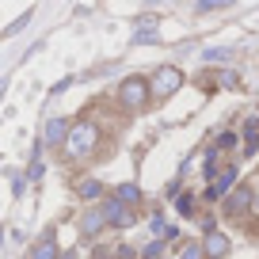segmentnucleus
Masks as SVG:
<instances>
[{"label": "nucleus", "instance_id": "obj_1", "mask_svg": "<svg viewBox=\"0 0 259 259\" xmlns=\"http://www.w3.org/2000/svg\"><path fill=\"white\" fill-rule=\"evenodd\" d=\"M96 141H99L96 122H80L76 130H69V134H65V153H69V156H76V160H84V156H92Z\"/></svg>", "mask_w": 259, "mask_h": 259}, {"label": "nucleus", "instance_id": "obj_2", "mask_svg": "<svg viewBox=\"0 0 259 259\" xmlns=\"http://www.w3.org/2000/svg\"><path fill=\"white\" fill-rule=\"evenodd\" d=\"M118 103H122V111H141L149 103V84L141 76H126L118 88Z\"/></svg>", "mask_w": 259, "mask_h": 259}, {"label": "nucleus", "instance_id": "obj_3", "mask_svg": "<svg viewBox=\"0 0 259 259\" xmlns=\"http://www.w3.org/2000/svg\"><path fill=\"white\" fill-rule=\"evenodd\" d=\"M248 206H251V187H233L225 194V213H233V218H240Z\"/></svg>", "mask_w": 259, "mask_h": 259}, {"label": "nucleus", "instance_id": "obj_4", "mask_svg": "<svg viewBox=\"0 0 259 259\" xmlns=\"http://www.w3.org/2000/svg\"><path fill=\"white\" fill-rule=\"evenodd\" d=\"M179 80H183V76H179V69H160V73L153 76V92H156L160 99H168L171 92L179 88Z\"/></svg>", "mask_w": 259, "mask_h": 259}, {"label": "nucleus", "instance_id": "obj_5", "mask_svg": "<svg viewBox=\"0 0 259 259\" xmlns=\"http://www.w3.org/2000/svg\"><path fill=\"white\" fill-rule=\"evenodd\" d=\"M99 213H103V221H107V225H118V229H126L130 221H134V213H130L122 202H114V198L99 206Z\"/></svg>", "mask_w": 259, "mask_h": 259}, {"label": "nucleus", "instance_id": "obj_6", "mask_svg": "<svg viewBox=\"0 0 259 259\" xmlns=\"http://www.w3.org/2000/svg\"><path fill=\"white\" fill-rule=\"evenodd\" d=\"M202 248V255H210V259H221L229 251V236L225 233H206V240L198 244Z\"/></svg>", "mask_w": 259, "mask_h": 259}, {"label": "nucleus", "instance_id": "obj_7", "mask_svg": "<svg viewBox=\"0 0 259 259\" xmlns=\"http://www.w3.org/2000/svg\"><path fill=\"white\" fill-rule=\"evenodd\" d=\"M103 225H107V221H103V213H99V210H88V213L80 218V236H96Z\"/></svg>", "mask_w": 259, "mask_h": 259}, {"label": "nucleus", "instance_id": "obj_8", "mask_svg": "<svg viewBox=\"0 0 259 259\" xmlns=\"http://www.w3.org/2000/svg\"><path fill=\"white\" fill-rule=\"evenodd\" d=\"M65 134H69V126H65V118H50L46 122V145H61Z\"/></svg>", "mask_w": 259, "mask_h": 259}, {"label": "nucleus", "instance_id": "obj_9", "mask_svg": "<svg viewBox=\"0 0 259 259\" xmlns=\"http://www.w3.org/2000/svg\"><path fill=\"white\" fill-rule=\"evenodd\" d=\"M244 153L248 156H255V149H259V118H248V126H244Z\"/></svg>", "mask_w": 259, "mask_h": 259}, {"label": "nucleus", "instance_id": "obj_10", "mask_svg": "<svg viewBox=\"0 0 259 259\" xmlns=\"http://www.w3.org/2000/svg\"><path fill=\"white\" fill-rule=\"evenodd\" d=\"M31 259H57V244H54V236H42V240L31 248Z\"/></svg>", "mask_w": 259, "mask_h": 259}, {"label": "nucleus", "instance_id": "obj_11", "mask_svg": "<svg viewBox=\"0 0 259 259\" xmlns=\"http://www.w3.org/2000/svg\"><path fill=\"white\" fill-rule=\"evenodd\" d=\"M141 198V191H138V183H122L118 191H114V202H122V206H134Z\"/></svg>", "mask_w": 259, "mask_h": 259}, {"label": "nucleus", "instance_id": "obj_12", "mask_svg": "<svg viewBox=\"0 0 259 259\" xmlns=\"http://www.w3.org/2000/svg\"><path fill=\"white\" fill-rule=\"evenodd\" d=\"M233 183H236V171H233V168H225V176H221L218 183L210 187V198H221V194H225V191H229Z\"/></svg>", "mask_w": 259, "mask_h": 259}, {"label": "nucleus", "instance_id": "obj_13", "mask_svg": "<svg viewBox=\"0 0 259 259\" xmlns=\"http://www.w3.org/2000/svg\"><path fill=\"white\" fill-rule=\"evenodd\" d=\"M99 194H103L99 179H80V198H99Z\"/></svg>", "mask_w": 259, "mask_h": 259}, {"label": "nucleus", "instance_id": "obj_14", "mask_svg": "<svg viewBox=\"0 0 259 259\" xmlns=\"http://www.w3.org/2000/svg\"><path fill=\"white\" fill-rule=\"evenodd\" d=\"M153 233L160 236V240H176V229H168V221H164V218H153Z\"/></svg>", "mask_w": 259, "mask_h": 259}, {"label": "nucleus", "instance_id": "obj_15", "mask_svg": "<svg viewBox=\"0 0 259 259\" xmlns=\"http://www.w3.org/2000/svg\"><path fill=\"white\" fill-rule=\"evenodd\" d=\"M156 23H160V19H156V16H145V19H141V27H138V42H141V38H153Z\"/></svg>", "mask_w": 259, "mask_h": 259}, {"label": "nucleus", "instance_id": "obj_16", "mask_svg": "<svg viewBox=\"0 0 259 259\" xmlns=\"http://www.w3.org/2000/svg\"><path fill=\"white\" fill-rule=\"evenodd\" d=\"M179 213H187V218H191V213H194V198H191V194H179Z\"/></svg>", "mask_w": 259, "mask_h": 259}, {"label": "nucleus", "instance_id": "obj_17", "mask_svg": "<svg viewBox=\"0 0 259 259\" xmlns=\"http://www.w3.org/2000/svg\"><path fill=\"white\" fill-rule=\"evenodd\" d=\"M27 19H31V12H23V16H19V19H16L12 27H4V34H19V31L27 27Z\"/></svg>", "mask_w": 259, "mask_h": 259}, {"label": "nucleus", "instance_id": "obj_18", "mask_svg": "<svg viewBox=\"0 0 259 259\" xmlns=\"http://www.w3.org/2000/svg\"><path fill=\"white\" fill-rule=\"evenodd\" d=\"M206 61H213V65H218V61H229V54H225V50H206Z\"/></svg>", "mask_w": 259, "mask_h": 259}, {"label": "nucleus", "instance_id": "obj_19", "mask_svg": "<svg viewBox=\"0 0 259 259\" xmlns=\"http://www.w3.org/2000/svg\"><path fill=\"white\" fill-rule=\"evenodd\" d=\"M218 80H221V88H240V80H236V73H221Z\"/></svg>", "mask_w": 259, "mask_h": 259}, {"label": "nucleus", "instance_id": "obj_20", "mask_svg": "<svg viewBox=\"0 0 259 259\" xmlns=\"http://www.w3.org/2000/svg\"><path fill=\"white\" fill-rule=\"evenodd\" d=\"M183 259H206V255H202V248H198V244H187V248H183Z\"/></svg>", "mask_w": 259, "mask_h": 259}, {"label": "nucleus", "instance_id": "obj_21", "mask_svg": "<svg viewBox=\"0 0 259 259\" xmlns=\"http://www.w3.org/2000/svg\"><path fill=\"white\" fill-rule=\"evenodd\" d=\"M57 259H76V255H73V251H65V255H57Z\"/></svg>", "mask_w": 259, "mask_h": 259}, {"label": "nucleus", "instance_id": "obj_22", "mask_svg": "<svg viewBox=\"0 0 259 259\" xmlns=\"http://www.w3.org/2000/svg\"><path fill=\"white\" fill-rule=\"evenodd\" d=\"M4 88H8V84H4V80H0V96H4Z\"/></svg>", "mask_w": 259, "mask_h": 259}, {"label": "nucleus", "instance_id": "obj_23", "mask_svg": "<svg viewBox=\"0 0 259 259\" xmlns=\"http://www.w3.org/2000/svg\"><path fill=\"white\" fill-rule=\"evenodd\" d=\"M255 210H259V198H255Z\"/></svg>", "mask_w": 259, "mask_h": 259}, {"label": "nucleus", "instance_id": "obj_24", "mask_svg": "<svg viewBox=\"0 0 259 259\" xmlns=\"http://www.w3.org/2000/svg\"><path fill=\"white\" fill-rule=\"evenodd\" d=\"M153 259H160V255H153Z\"/></svg>", "mask_w": 259, "mask_h": 259}]
</instances>
